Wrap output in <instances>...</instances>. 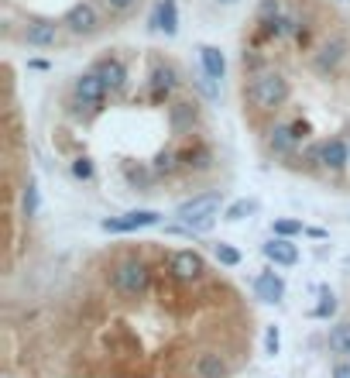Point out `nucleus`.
Returning a JSON list of instances; mask_svg holds the SVG:
<instances>
[{
  "label": "nucleus",
  "instance_id": "nucleus-17",
  "mask_svg": "<svg viewBox=\"0 0 350 378\" xmlns=\"http://www.w3.org/2000/svg\"><path fill=\"white\" fill-rule=\"evenodd\" d=\"M344 52H347V45H344L340 38H333L330 45H323V52L316 55V69H320V73H333V69L340 66Z\"/></svg>",
  "mask_w": 350,
  "mask_h": 378
},
{
  "label": "nucleus",
  "instance_id": "nucleus-26",
  "mask_svg": "<svg viewBox=\"0 0 350 378\" xmlns=\"http://www.w3.org/2000/svg\"><path fill=\"white\" fill-rule=\"evenodd\" d=\"M35 210H38V186L35 183H27V193H25V214L35 217Z\"/></svg>",
  "mask_w": 350,
  "mask_h": 378
},
{
  "label": "nucleus",
  "instance_id": "nucleus-5",
  "mask_svg": "<svg viewBox=\"0 0 350 378\" xmlns=\"http://www.w3.org/2000/svg\"><path fill=\"white\" fill-rule=\"evenodd\" d=\"M168 272L179 279V282H192V279H199L206 265H203V255L199 251H175L172 258H168Z\"/></svg>",
  "mask_w": 350,
  "mask_h": 378
},
{
  "label": "nucleus",
  "instance_id": "nucleus-23",
  "mask_svg": "<svg viewBox=\"0 0 350 378\" xmlns=\"http://www.w3.org/2000/svg\"><path fill=\"white\" fill-rule=\"evenodd\" d=\"M320 299H323V303H320L313 313H316V317H333V313H337V296H333L330 289H323V296Z\"/></svg>",
  "mask_w": 350,
  "mask_h": 378
},
{
  "label": "nucleus",
  "instance_id": "nucleus-31",
  "mask_svg": "<svg viewBox=\"0 0 350 378\" xmlns=\"http://www.w3.org/2000/svg\"><path fill=\"white\" fill-rule=\"evenodd\" d=\"M333 378H350V365H347V361H340V365L333 368Z\"/></svg>",
  "mask_w": 350,
  "mask_h": 378
},
{
  "label": "nucleus",
  "instance_id": "nucleus-15",
  "mask_svg": "<svg viewBox=\"0 0 350 378\" xmlns=\"http://www.w3.org/2000/svg\"><path fill=\"white\" fill-rule=\"evenodd\" d=\"M55 38H58V28L49 25V21H38L25 31V42L35 49H49V45H55Z\"/></svg>",
  "mask_w": 350,
  "mask_h": 378
},
{
  "label": "nucleus",
  "instance_id": "nucleus-27",
  "mask_svg": "<svg viewBox=\"0 0 350 378\" xmlns=\"http://www.w3.org/2000/svg\"><path fill=\"white\" fill-rule=\"evenodd\" d=\"M73 176L76 179H93V162L89 159H76L73 162Z\"/></svg>",
  "mask_w": 350,
  "mask_h": 378
},
{
  "label": "nucleus",
  "instance_id": "nucleus-20",
  "mask_svg": "<svg viewBox=\"0 0 350 378\" xmlns=\"http://www.w3.org/2000/svg\"><path fill=\"white\" fill-rule=\"evenodd\" d=\"M330 351L350 358V324H337L330 330Z\"/></svg>",
  "mask_w": 350,
  "mask_h": 378
},
{
  "label": "nucleus",
  "instance_id": "nucleus-11",
  "mask_svg": "<svg viewBox=\"0 0 350 378\" xmlns=\"http://www.w3.org/2000/svg\"><path fill=\"white\" fill-rule=\"evenodd\" d=\"M265 258L275 262V265H296L299 262V248L289 238H275V241L265 244Z\"/></svg>",
  "mask_w": 350,
  "mask_h": 378
},
{
  "label": "nucleus",
  "instance_id": "nucleus-25",
  "mask_svg": "<svg viewBox=\"0 0 350 378\" xmlns=\"http://www.w3.org/2000/svg\"><path fill=\"white\" fill-rule=\"evenodd\" d=\"M182 159H186V165H196V169H210V152H206V148H196V152H186Z\"/></svg>",
  "mask_w": 350,
  "mask_h": 378
},
{
  "label": "nucleus",
  "instance_id": "nucleus-29",
  "mask_svg": "<svg viewBox=\"0 0 350 378\" xmlns=\"http://www.w3.org/2000/svg\"><path fill=\"white\" fill-rule=\"evenodd\" d=\"M175 169V155L172 152H162L158 159H155V172H172Z\"/></svg>",
  "mask_w": 350,
  "mask_h": 378
},
{
  "label": "nucleus",
  "instance_id": "nucleus-18",
  "mask_svg": "<svg viewBox=\"0 0 350 378\" xmlns=\"http://www.w3.org/2000/svg\"><path fill=\"white\" fill-rule=\"evenodd\" d=\"M151 25L158 28V31H165V35H175V31H179V11H175V0H162V4H158Z\"/></svg>",
  "mask_w": 350,
  "mask_h": 378
},
{
  "label": "nucleus",
  "instance_id": "nucleus-1",
  "mask_svg": "<svg viewBox=\"0 0 350 378\" xmlns=\"http://www.w3.org/2000/svg\"><path fill=\"white\" fill-rule=\"evenodd\" d=\"M220 203H223V196H220V193L192 196V200H186V203L179 207V220L189 224L192 231H210V227H213V220H216V214H220Z\"/></svg>",
  "mask_w": 350,
  "mask_h": 378
},
{
  "label": "nucleus",
  "instance_id": "nucleus-12",
  "mask_svg": "<svg viewBox=\"0 0 350 378\" xmlns=\"http://www.w3.org/2000/svg\"><path fill=\"white\" fill-rule=\"evenodd\" d=\"M93 73L107 83V90H124V83H127V69H124L120 59H104Z\"/></svg>",
  "mask_w": 350,
  "mask_h": 378
},
{
  "label": "nucleus",
  "instance_id": "nucleus-19",
  "mask_svg": "<svg viewBox=\"0 0 350 378\" xmlns=\"http://www.w3.org/2000/svg\"><path fill=\"white\" fill-rule=\"evenodd\" d=\"M299 145L296 131H292V124H278L275 131H271V148L278 152V155H285V152H292Z\"/></svg>",
  "mask_w": 350,
  "mask_h": 378
},
{
  "label": "nucleus",
  "instance_id": "nucleus-13",
  "mask_svg": "<svg viewBox=\"0 0 350 378\" xmlns=\"http://www.w3.org/2000/svg\"><path fill=\"white\" fill-rule=\"evenodd\" d=\"M192 124H196V107L192 104H172L168 107V128H172V135H186L192 131Z\"/></svg>",
  "mask_w": 350,
  "mask_h": 378
},
{
  "label": "nucleus",
  "instance_id": "nucleus-28",
  "mask_svg": "<svg viewBox=\"0 0 350 378\" xmlns=\"http://www.w3.org/2000/svg\"><path fill=\"white\" fill-rule=\"evenodd\" d=\"M278 344H282V337H278V327H268V334H265V351H268V354H278Z\"/></svg>",
  "mask_w": 350,
  "mask_h": 378
},
{
  "label": "nucleus",
  "instance_id": "nucleus-21",
  "mask_svg": "<svg viewBox=\"0 0 350 378\" xmlns=\"http://www.w3.org/2000/svg\"><path fill=\"white\" fill-rule=\"evenodd\" d=\"M258 210V203L254 200H237V203H230L227 207V220H244L247 214H254Z\"/></svg>",
  "mask_w": 350,
  "mask_h": 378
},
{
  "label": "nucleus",
  "instance_id": "nucleus-7",
  "mask_svg": "<svg viewBox=\"0 0 350 378\" xmlns=\"http://www.w3.org/2000/svg\"><path fill=\"white\" fill-rule=\"evenodd\" d=\"M62 25L69 28L73 35H93V31H96V11H93L89 4H76V7L65 14Z\"/></svg>",
  "mask_w": 350,
  "mask_h": 378
},
{
  "label": "nucleus",
  "instance_id": "nucleus-8",
  "mask_svg": "<svg viewBox=\"0 0 350 378\" xmlns=\"http://www.w3.org/2000/svg\"><path fill=\"white\" fill-rule=\"evenodd\" d=\"M254 296L261 299V303H278V299L285 296V282H282V275L261 272V275L254 279Z\"/></svg>",
  "mask_w": 350,
  "mask_h": 378
},
{
  "label": "nucleus",
  "instance_id": "nucleus-14",
  "mask_svg": "<svg viewBox=\"0 0 350 378\" xmlns=\"http://www.w3.org/2000/svg\"><path fill=\"white\" fill-rule=\"evenodd\" d=\"M175 86H179V76H175L172 66H155V69H151V97H155V100H165Z\"/></svg>",
  "mask_w": 350,
  "mask_h": 378
},
{
  "label": "nucleus",
  "instance_id": "nucleus-2",
  "mask_svg": "<svg viewBox=\"0 0 350 378\" xmlns=\"http://www.w3.org/2000/svg\"><path fill=\"white\" fill-rule=\"evenodd\" d=\"M247 93L261 110H275L289 100V80L282 73H261V76H254Z\"/></svg>",
  "mask_w": 350,
  "mask_h": 378
},
{
  "label": "nucleus",
  "instance_id": "nucleus-32",
  "mask_svg": "<svg viewBox=\"0 0 350 378\" xmlns=\"http://www.w3.org/2000/svg\"><path fill=\"white\" fill-rule=\"evenodd\" d=\"M292 131H296V138L302 141V138L309 135V124H302V121H296V124H292Z\"/></svg>",
  "mask_w": 350,
  "mask_h": 378
},
{
  "label": "nucleus",
  "instance_id": "nucleus-22",
  "mask_svg": "<svg viewBox=\"0 0 350 378\" xmlns=\"http://www.w3.org/2000/svg\"><path fill=\"white\" fill-rule=\"evenodd\" d=\"M216 262L220 265H241V251L237 248H230V244H216Z\"/></svg>",
  "mask_w": 350,
  "mask_h": 378
},
{
  "label": "nucleus",
  "instance_id": "nucleus-10",
  "mask_svg": "<svg viewBox=\"0 0 350 378\" xmlns=\"http://www.w3.org/2000/svg\"><path fill=\"white\" fill-rule=\"evenodd\" d=\"M350 152L347 145L340 141V138H333V141H323L320 145V165H326V169H333V172H340L344 165H347Z\"/></svg>",
  "mask_w": 350,
  "mask_h": 378
},
{
  "label": "nucleus",
  "instance_id": "nucleus-24",
  "mask_svg": "<svg viewBox=\"0 0 350 378\" xmlns=\"http://www.w3.org/2000/svg\"><path fill=\"white\" fill-rule=\"evenodd\" d=\"M275 234H278V238H292V234H302V224H299V220H275Z\"/></svg>",
  "mask_w": 350,
  "mask_h": 378
},
{
  "label": "nucleus",
  "instance_id": "nucleus-30",
  "mask_svg": "<svg viewBox=\"0 0 350 378\" xmlns=\"http://www.w3.org/2000/svg\"><path fill=\"white\" fill-rule=\"evenodd\" d=\"M104 4H107L110 11H117V14H124V11H131V7H135L137 0H104Z\"/></svg>",
  "mask_w": 350,
  "mask_h": 378
},
{
  "label": "nucleus",
  "instance_id": "nucleus-16",
  "mask_svg": "<svg viewBox=\"0 0 350 378\" xmlns=\"http://www.w3.org/2000/svg\"><path fill=\"white\" fill-rule=\"evenodd\" d=\"M199 59H203V69H206L210 80H223V73H227V59H223L220 49H213V45H199Z\"/></svg>",
  "mask_w": 350,
  "mask_h": 378
},
{
  "label": "nucleus",
  "instance_id": "nucleus-6",
  "mask_svg": "<svg viewBox=\"0 0 350 378\" xmlns=\"http://www.w3.org/2000/svg\"><path fill=\"white\" fill-rule=\"evenodd\" d=\"M76 100L86 104V107H100L107 100V83L100 80L96 73H86L76 80Z\"/></svg>",
  "mask_w": 350,
  "mask_h": 378
},
{
  "label": "nucleus",
  "instance_id": "nucleus-3",
  "mask_svg": "<svg viewBox=\"0 0 350 378\" xmlns=\"http://www.w3.org/2000/svg\"><path fill=\"white\" fill-rule=\"evenodd\" d=\"M148 265L141 262V258H124L117 269H113V289L120 293V296H141L144 289H148Z\"/></svg>",
  "mask_w": 350,
  "mask_h": 378
},
{
  "label": "nucleus",
  "instance_id": "nucleus-4",
  "mask_svg": "<svg viewBox=\"0 0 350 378\" xmlns=\"http://www.w3.org/2000/svg\"><path fill=\"white\" fill-rule=\"evenodd\" d=\"M158 220H162V214H155V210H131L124 217H107L100 227L110 231V234H127V231H137V227H155Z\"/></svg>",
  "mask_w": 350,
  "mask_h": 378
},
{
  "label": "nucleus",
  "instance_id": "nucleus-33",
  "mask_svg": "<svg viewBox=\"0 0 350 378\" xmlns=\"http://www.w3.org/2000/svg\"><path fill=\"white\" fill-rule=\"evenodd\" d=\"M223 4H234V0H223Z\"/></svg>",
  "mask_w": 350,
  "mask_h": 378
},
{
  "label": "nucleus",
  "instance_id": "nucleus-9",
  "mask_svg": "<svg viewBox=\"0 0 350 378\" xmlns=\"http://www.w3.org/2000/svg\"><path fill=\"white\" fill-rule=\"evenodd\" d=\"M192 372H196V378H227L230 375L227 361H223L220 354H213V351L199 354V358H196V365H192Z\"/></svg>",
  "mask_w": 350,
  "mask_h": 378
},
{
  "label": "nucleus",
  "instance_id": "nucleus-34",
  "mask_svg": "<svg viewBox=\"0 0 350 378\" xmlns=\"http://www.w3.org/2000/svg\"><path fill=\"white\" fill-rule=\"evenodd\" d=\"M344 4H347V0H344Z\"/></svg>",
  "mask_w": 350,
  "mask_h": 378
}]
</instances>
